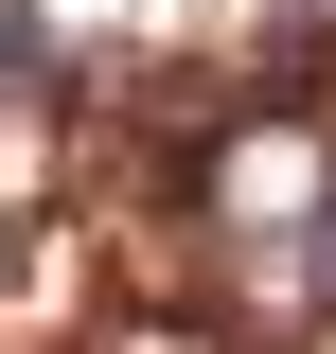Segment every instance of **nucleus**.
Listing matches in <instances>:
<instances>
[{
  "label": "nucleus",
  "instance_id": "1",
  "mask_svg": "<svg viewBox=\"0 0 336 354\" xmlns=\"http://www.w3.org/2000/svg\"><path fill=\"white\" fill-rule=\"evenodd\" d=\"M283 283H301V319H336V177L301 195V230H283Z\"/></svg>",
  "mask_w": 336,
  "mask_h": 354
},
{
  "label": "nucleus",
  "instance_id": "2",
  "mask_svg": "<svg viewBox=\"0 0 336 354\" xmlns=\"http://www.w3.org/2000/svg\"><path fill=\"white\" fill-rule=\"evenodd\" d=\"M301 18H336V0H301Z\"/></svg>",
  "mask_w": 336,
  "mask_h": 354
}]
</instances>
